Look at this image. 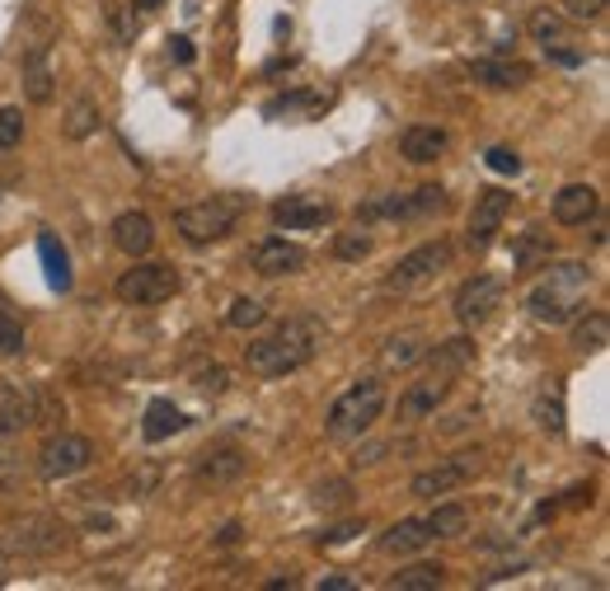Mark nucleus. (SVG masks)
I'll return each mask as SVG.
<instances>
[{
	"label": "nucleus",
	"instance_id": "nucleus-1",
	"mask_svg": "<svg viewBox=\"0 0 610 591\" xmlns=\"http://www.w3.org/2000/svg\"><path fill=\"white\" fill-rule=\"evenodd\" d=\"M320 348H324V324L315 315H296L244 348V371L259 381H282L291 371H301L306 362H315Z\"/></svg>",
	"mask_w": 610,
	"mask_h": 591
},
{
	"label": "nucleus",
	"instance_id": "nucleus-2",
	"mask_svg": "<svg viewBox=\"0 0 610 591\" xmlns=\"http://www.w3.org/2000/svg\"><path fill=\"white\" fill-rule=\"evenodd\" d=\"M587 291H591V268L583 258L545 263L540 277L526 291V310H530V319L536 324H545V329H559V324L583 315Z\"/></svg>",
	"mask_w": 610,
	"mask_h": 591
},
{
	"label": "nucleus",
	"instance_id": "nucleus-3",
	"mask_svg": "<svg viewBox=\"0 0 610 591\" xmlns=\"http://www.w3.org/2000/svg\"><path fill=\"white\" fill-rule=\"evenodd\" d=\"M385 403H390V390H385L381 376L352 381L348 390L334 399V409H328V418H324L328 442H357V437H367V432L381 423Z\"/></svg>",
	"mask_w": 610,
	"mask_h": 591
},
{
	"label": "nucleus",
	"instance_id": "nucleus-4",
	"mask_svg": "<svg viewBox=\"0 0 610 591\" xmlns=\"http://www.w3.org/2000/svg\"><path fill=\"white\" fill-rule=\"evenodd\" d=\"M244 216V197L235 193H216V197H202V202H188V207L175 212V230L183 236V244H222Z\"/></svg>",
	"mask_w": 610,
	"mask_h": 591
},
{
	"label": "nucleus",
	"instance_id": "nucleus-5",
	"mask_svg": "<svg viewBox=\"0 0 610 591\" xmlns=\"http://www.w3.org/2000/svg\"><path fill=\"white\" fill-rule=\"evenodd\" d=\"M175 291H179V273L169 263H146V258H132V268L118 273L113 282V296L122 305H165Z\"/></svg>",
	"mask_w": 610,
	"mask_h": 591
},
{
	"label": "nucleus",
	"instance_id": "nucleus-6",
	"mask_svg": "<svg viewBox=\"0 0 610 591\" xmlns=\"http://www.w3.org/2000/svg\"><path fill=\"white\" fill-rule=\"evenodd\" d=\"M479 474H483V450H479V446H469V450H456V456L436 460L432 470L414 474L409 493H414V497H428V503H436V497H446V493L465 489L469 479H479Z\"/></svg>",
	"mask_w": 610,
	"mask_h": 591
},
{
	"label": "nucleus",
	"instance_id": "nucleus-7",
	"mask_svg": "<svg viewBox=\"0 0 610 591\" xmlns=\"http://www.w3.org/2000/svg\"><path fill=\"white\" fill-rule=\"evenodd\" d=\"M94 460H99V446L89 437H81V432H57V437H47L38 450V474L47 484H57V479L85 474Z\"/></svg>",
	"mask_w": 610,
	"mask_h": 591
},
{
	"label": "nucleus",
	"instance_id": "nucleus-8",
	"mask_svg": "<svg viewBox=\"0 0 610 591\" xmlns=\"http://www.w3.org/2000/svg\"><path fill=\"white\" fill-rule=\"evenodd\" d=\"M503 277L498 273H475L465 277V282L456 287V301H451V315H456L461 329H479L483 319L493 315L498 305H503Z\"/></svg>",
	"mask_w": 610,
	"mask_h": 591
},
{
	"label": "nucleus",
	"instance_id": "nucleus-9",
	"mask_svg": "<svg viewBox=\"0 0 610 591\" xmlns=\"http://www.w3.org/2000/svg\"><path fill=\"white\" fill-rule=\"evenodd\" d=\"M446 268H451V244L446 240H428V244L409 249V254L390 268L385 291H418L422 282H432V277L446 273Z\"/></svg>",
	"mask_w": 610,
	"mask_h": 591
},
{
	"label": "nucleus",
	"instance_id": "nucleus-10",
	"mask_svg": "<svg viewBox=\"0 0 610 591\" xmlns=\"http://www.w3.org/2000/svg\"><path fill=\"white\" fill-rule=\"evenodd\" d=\"M249 268H254L259 277H268V282H277V277H291V273L306 268V249L287 236H263L254 249H249Z\"/></svg>",
	"mask_w": 610,
	"mask_h": 591
},
{
	"label": "nucleus",
	"instance_id": "nucleus-11",
	"mask_svg": "<svg viewBox=\"0 0 610 591\" xmlns=\"http://www.w3.org/2000/svg\"><path fill=\"white\" fill-rule=\"evenodd\" d=\"M507 212H512V197L503 189H483L475 197V207H469V226H465L469 249H489L498 240V230H503Z\"/></svg>",
	"mask_w": 610,
	"mask_h": 591
},
{
	"label": "nucleus",
	"instance_id": "nucleus-12",
	"mask_svg": "<svg viewBox=\"0 0 610 591\" xmlns=\"http://www.w3.org/2000/svg\"><path fill=\"white\" fill-rule=\"evenodd\" d=\"M249 474V456L240 446H212L202 450V456L193 460V479L202 489H226V484H240V479Z\"/></svg>",
	"mask_w": 610,
	"mask_h": 591
},
{
	"label": "nucleus",
	"instance_id": "nucleus-13",
	"mask_svg": "<svg viewBox=\"0 0 610 591\" xmlns=\"http://www.w3.org/2000/svg\"><path fill=\"white\" fill-rule=\"evenodd\" d=\"M5 544H10V554H57L67 544V526L52 517H24Z\"/></svg>",
	"mask_w": 610,
	"mask_h": 591
},
{
	"label": "nucleus",
	"instance_id": "nucleus-14",
	"mask_svg": "<svg viewBox=\"0 0 610 591\" xmlns=\"http://www.w3.org/2000/svg\"><path fill=\"white\" fill-rule=\"evenodd\" d=\"M550 212H554V221L569 226V230L591 226L597 221V212H601V193L591 189V183H563V189L554 193V202H550Z\"/></svg>",
	"mask_w": 610,
	"mask_h": 591
},
{
	"label": "nucleus",
	"instance_id": "nucleus-15",
	"mask_svg": "<svg viewBox=\"0 0 610 591\" xmlns=\"http://www.w3.org/2000/svg\"><path fill=\"white\" fill-rule=\"evenodd\" d=\"M334 221V207L324 197H277L273 202V226L277 230H320Z\"/></svg>",
	"mask_w": 610,
	"mask_h": 591
},
{
	"label": "nucleus",
	"instance_id": "nucleus-16",
	"mask_svg": "<svg viewBox=\"0 0 610 591\" xmlns=\"http://www.w3.org/2000/svg\"><path fill=\"white\" fill-rule=\"evenodd\" d=\"M451 150V132L436 128V122H414V128L399 132V155L409 165H436Z\"/></svg>",
	"mask_w": 610,
	"mask_h": 591
},
{
	"label": "nucleus",
	"instance_id": "nucleus-17",
	"mask_svg": "<svg viewBox=\"0 0 610 591\" xmlns=\"http://www.w3.org/2000/svg\"><path fill=\"white\" fill-rule=\"evenodd\" d=\"M446 395H451L446 376L414 381L409 390H404V399H399V423H422V418H432V413L446 403Z\"/></svg>",
	"mask_w": 610,
	"mask_h": 591
},
{
	"label": "nucleus",
	"instance_id": "nucleus-18",
	"mask_svg": "<svg viewBox=\"0 0 610 591\" xmlns=\"http://www.w3.org/2000/svg\"><path fill=\"white\" fill-rule=\"evenodd\" d=\"M469 75L489 89H522L530 85V67L526 61H507V57H479L469 61Z\"/></svg>",
	"mask_w": 610,
	"mask_h": 591
},
{
	"label": "nucleus",
	"instance_id": "nucleus-19",
	"mask_svg": "<svg viewBox=\"0 0 610 591\" xmlns=\"http://www.w3.org/2000/svg\"><path fill=\"white\" fill-rule=\"evenodd\" d=\"M113 244L128 258H146L151 244H155V221H151L146 212H122L118 221H113Z\"/></svg>",
	"mask_w": 610,
	"mask_h": 591
},
{
	"label": "nucleus",
	"instance_id": "nucleus-20",
	"mask_svg": "<svg viewBox=\"0 0 610 591\" xmlns=\"http://www.w3.org/2000/svg\"><path fill=\"white\" fill-rule=\"evenodd\" d=\"M38 423V409H34V395L24 390V385H10L5 395H0V442L5 437H20L24 427Z\"/></svg>",
	"mask_w": 610,
	"mask_h": 591
},
{
	"label": "nucleus",
	"instance_id": "nucleus-21",
	"mask_svg": "<svg viewBox=\"0 0 610 591\" xmlns=\"http://www.w3.org/2000/svg\"><path fill=\"white\" fill-rule=\"evenodd\" d=\"M428 544H432V531H428V521L422 517H404L381 535V550L395 554V558H409L418 550H428Z\"/></svg>",
	"mask_w": 610,
	"mask_h": 591
},
{
	"label": "nucleus",
	"instance_id": "nucleus-22",
	"mask_svg": "<svg viewBox=\"0 0 610 591\" xmlns=\"http://www.w3.org/2000/svg\"><path fill=\"white\" fill-rule=\"evenodd\" d=\"M183 427H188V418L175 399H151L146 403V418H141V437L146 442H169Z\"/></svg>",
	"mask_w": 610,
	"mask_h": 591
},
{
	"label": "nucleus",
	"instance_id": "nucleus-23",
	"mask_svg": "<svg viewBox=\"0 0 610 591\" xmlns=\"http://www.w3.org/2000/svg\"><path fill=\"white\" fill-rule=\"evenodd\" d=\"M573 324V352H606L610 348V319L601 315V310H583Z\"/></svg>",
	"mask_w": 610,
	"mask_h": 591
},
{
	"label": "nucleus",
	"instance_id": "nucleus-24",
	"mask_svg": "<svg viewBox=\"0 0 610 591\" xmlns=\"http://www.w3.org/2000/svg\"><path fill=\"white\" fill-rule=\"evenodd\" d=\"M38 258H43L47 287L67 296L75 277H71V254H67V249H61V240H57V236H38Z\"/></svg>",
	"mask_w": 610,
	"mask_h": 591
},
{
	"label": "nucleus",
	"instance_id": "nucleus-25",
	"mask_svg": "<svg viewBox=\"0 0 610 591\" xmlns=\"http://www.w3.org/2000/svg\"><path fill=\"white\" fill-rule=\"evenodd\" d=\"M422 362H428L436 376H456V371H465L469 362H475V343H469V338H451V343L422 352Z\"/></svg>",
	"mask_w": 610,
	"mask_h": 591
},
{
	"label": "nucleus",
	"instance_id": "nucleus-26",
	"mask_svg": "<svg viewBox=\"0 0 610 591\" xmlns=\"http://www.w3.org/2000/svg\"><path fill=\"white\" fill-rule=\"evenodd\" d=\"M52 71H47V48H28L24 57V89H28V99L34 104H47L52 99Z\"/></svg>",
	"mask_w": 610,
	"mask_h": 591
},
{
	"label": "nucleus",
	"instance_id": "nucleus-27",
	"mask_svg": "<svg viewBox=\"0 0 610 591\" xmlns=\"http://www.w3.org/2000/svg\"><path fill=\"white\" fill-rule=\"evenodd\" d=\"M442 582H446V568L442 564H414V568H399L385 587L390 591H436Z\"/></svg>",
	"mask_w": 610,
	"mask_h": 591
},
{
	"label": "nucleus",
	"instance_id": "nucleus-28",
	"mask_svg": "<svg viewBox=\"0 0 610 591\" xmlns=\"http://www.w3.org/2000/svg\"><path fill=\"white\" fill-rule=\"evenodd\" d=\"M99 122H104L99 104H94V99H75V104L67 108V122H61V132H67L71 142H85V136L99 132Z\"/></svg>",
	"mask_w": 610,
	"mask_h": 591
},
{
	"label": "nucleus",
	"instance_id": "nucleus-29",
	"mask_svg": "<svg viewBox=\"0 0 610 591\" xmlns=\"http://www.w3.org/2000/svg\"><path fill=\"white\" fill-rule=\"evenodd\" d=\"M357 221H414L409 197H399V193L371 197V202H362V207H357Z\"/></svg>",
	"mask_w": 610,
	"mask_h": 591
},
{
	"label": "nucleus",
	"instance_id": "nucleus-30",
	"mask_svg": "<svg viewBox=\"0 0 610 591\" xmlns=\"http://www.w3.org/2000/svg\"><path fill=\"white\" fill-rule=\"evenodd\" d=\"M428 521V531H432V540H456V535H465V526H469V511L461 507V503H442L432 511V517H422Z\"/></svg>",
	"mask_w": 610,
	"mask_h": 591
},
{
	"label": "nucleus",
	"instance_id": "nucleus-31",
	"mask_svg": "<svg viewBox=\"0 0 610 591\" xmlns=\"http://www.w3.org/2000/svg\"><path fill=\"white\" fill-rule=\"evenodd\" d=\"M418 362H422V338L418 334H395L385 343V366L390 371H409Z\"/></svg>",
	"mask_w": 610,
	"mask_h": 591
},
{
	"label": "nucleus",
	"instance_id": "nucleus-32",
	"mask_svg": "<svg viewBox=\"0 0 610 591\" xmlns=\"http://www.w3.org/2000/svg\"><path fill=\"white\" fill-rule=\"evenodd\" d=\"M263 319H268V310H263V301H254V296H235L230 310H226L230 329H259Z\"/></svg>",
	"mask_w": 610,
	"mask_h": 591
},
{
	"label": "nucleus",
	"instance_id": "nucleus-33",
	"mask_svg": "<svg viewBox=\"0 0 610 591\" xmlns=\"http://www.w3.org/2000/svg\"><path fill=\"white\" fill-rule=\"evenodd\" d=\"M24 348V324L14 319V310H0V357H20Z\"/></svg>",
	"mask_w": 610,
	"mask_h": 591
},
{
	"label": "nucleus",
	"instance_id": "nucleus-34",
	"mask_svg": "<svg viewBox=\"0 0 610 591\" xmlns=\"http://www.w3.org/2000/svg\"><path fill=\"white\" fill-rule=\"evenodd\" d=\"M371 249H375V240L362 236V230H352V236H338V240H334V254H338L343 263H362V258H371Z\"/></svg>",
	"mask_w": 610,
	"mask_h": 591
},
{
	"label": "nucleus",
	"instance_id": "nucleus-35",
	"mask_svg": "<svg viewBox=\"0 0 610 591\" xmlns=\"http://www.w3.org/2000/svg\"><path fill=\"white\" fill-rule=\"evenodd\" d=\"M24 142V108H0V150H14Z\"/></svg>",
	"mask_w": 610,
	"mask_h": 591
},
{
	"label": "nucleus",
	"instance_id": "nucleus-36",
	"mask_svg": "<svg viewBox=\"0 0 610 591\" xmlns=\"http://www.w3.org/2000/svg\"><path fill=\"white\" fill-rule=\"evenodd\" d=\"M606 10H610V0H563V20H573V24H597Z\"/></svg>",
	"mask_w": 610,
	"mask_h": 591
},
{
	"label": "nucleus",
	"instance_id": "nucleus-37",
	"mask_svg": "<svg viewBox=\"0 0 610 591\" xmlns=\"http://www.w3.org/2000/svg\"><path fill=\"white\" fill-rule=\"evenodd\" d=\"M446 207V193L436 189V183H422L418 193H409V212L414 216H432V212H442Z\"/></svg>",
	"mask_w": 610,
	"mask_h": 591
},
{
	"label": "nucleus",
	"instance_id": "nucleus-38",
	"mask_svg": "<svg viewBox=\"0 0 610 591\" xmlns=\"http://www.w3.org/2000/svg\"><path fill=\"white\" fill-rule=\"evenodd\" d=\"M483 160H489V169H493V174H522V155H516V150H507V146H493L489 155H483Z\"/></svg>",
	"mask_w": 610,
	"mask_h": 591
},
{
	"label": "nucleus",
	"instance_id": "nucleus-39",
	"mask_svg": "<svg viewBox=\"0 0 610 591\" xmlns=\"http://www.w3.org/2000/svg\"><path fill=\"white\" fill-rule=\"evenodd\" d=\"M536 423L559 437V432H563V409H559V399H554V403H550V395H540V399H536Z\"/></svg>",
	"mask_w": 610,
	"mask_h": 591
},
{
	"label": "nucleus",
	"instance_id": "nucleus-40",
	"mask_svg": "<svg viewBox=\"0 0 610 591\" xmlns=\"http://www.w3.org/2000/svg\"><path fill=\"white\" fill-rule=\"evenodd\" d=\"M348 497H352V484H348V479H328V484L315 489V503H320V507H338V503H348Z\"/></svg>",
	"mask_w": 610,
	"mask_h": 591
},
{
	"label": "nucleus",
	"instance_id": "nucleus-41",
	"mask_svg": "<svg viewBox=\"0 0 610 591\" xmlns=\"http://www.w3.org/2000/svg\"><path fill=\"white\" fill-rule=\"evenodd\" d=\"M530 34L540 38V48H545V43H559L563 20H559V14H536V20H530Z\"/></svg>",
	"mask_w": 610,
	"mask_h": 591
},
{
	"label": "nucleus",
	"instance_id": "nucleus-42",
	"mask_svg": "<svg viewBox=\"0 0 610 591\" xmlns=\"http://www.w3.org/2000/svg\"><path fill=\"white\" fill-rule=\"evenodd\" d=\"M108 28H113V38H118V43L136 38V5H132V10H113V14H108Z\"/></svg>",
	"mask_w": 610,
	"mask_h": 591
},
{
	"label": "nucleus",
	"instance_id": "nucleus-43",
	"mask_svg": "<svg viewBox=\"0 0 610 591\" xmlns=\"http://www.w3.org/2000/svg\"><path fill=\"white\" fill-rule=\"evenodd\" d=\"M324 99H315V95H287V99H273L263 113L268 118H277V113H296V108H320Z\"/></svg>",
	"mask_w": 610,
	"mask_h": 591
},
{
	"label": "nucleus",
	"instance_id": "nucleus-44",
	"mask_svg": "<svg viewBox=\"0 0 610 591\" xmlns=\"http://www.w3.org/2000/svg\"><path fill=\"white\" fill-rule=\"evenodd\" d=\"M352 535H362V521L328 526V531H320V535H315V544H343V540H352Z\"/></svg>",
	"mask_w": 610,
	"mask_h": 591
},
{
	"label": "nucleus",
	"instance_id": "nucleus-45",
	"mask_svg": "<svg viewBox=\"0 0 610 591\" xmlns=\"http://www.w3.org/2000/svg\"><path fill=\"white\" fill-rule=\"evenodd\" d=\"M545 57L559 61V67H583L587 52H569V43H545Z\"/></svg>",
	"mask_w": 610,
	"mask_h": 591
},
{
	"label": "nucleus",
	"instance_id": "nucleus-46",
	"mask_svg": "<svg viewBox=\"0 0 610 591\" xmlns=\"http://www.w3.org/2000/svg\"><path fill=\"white\" fill-rule=\"evenodd\" d=\"M226 385H230V376H226L222 366H216V371H207V376L198 381V390H207V395H226Z\"/></svg>",
	"mask_w": 610,
	"mask_h": 591
},
{
	"label": "nucleus",
	"instance_id": "nucleus-47",
	"mask_svg": "<svg viewBox=\"0 0 610 591\" xmlns=\"http://www.w3.org/2000/svg\"><path fill=\"white\" fill-rule=\"evenodd\" d=\"M240 535H244L240 521H226L222 531H216V550H235V544H240Z\"/></svg>",
	"mask_w": 610,
	"mask_h": 591
},
{
	"label": "nucleus",
	"instance_id": "nucleus-48",
	"mask_svg": "<svg viewBox=\"0 0 610 591\" xmlns=\"http://www.w3.org/2000/svg\"><path fill=\"white\" fill-rule=\"evenodd\" d=\"M155 479H160V470H155V465H151V470H146V474H141V479L132 474V493H136V497H146V493L155 489Z\"/></svg>",
	"mask_w": 610,
	"mask_h": 591
},
{
	"label": "nucleus",
	"instance_id": "nucleus-49",
	"mask_svg": "<svg viewBox=\"0 0 610 591\" xmlns=\"http://www.w3.org/2000/svg\"><path fill=\"white\" fill-rule=\"evenodd\" d=\"M169 57L188 67V61H193V43H188V38H169Z\"/></svg>",
	"mask_w": 610,
	"mask_h": 591
},
{
	"label": "nucleus",
	"instance_id": "nucleus-50",
	"mask_svg": "<svg viewBox=\"0 0 610 591\" xmlns=\"http://www.w3.org/2000/svg\"><path fill=\"white\" fill-rule=\"evenodd\" d=\"M324 591H352V578H324Z\"/></svg>",
	"mask_w": 610,
	"mask_h": 591
},
{
	"label": "nucleus",
	"instance_id": "nucleus-51",
	"mask_svg": "<svg viewBox=\"0 0 610 591\" xmlns=\"http://www.w3.org/2000/svg\"><path fill=\"white\" fill-rule=\"evenodd\" d=\"M155 5H160V0H136V10H155Z\"/></svg>",
	"mask_w": 610,
	"mask_h": 591
},
{
	"label": "nucleus",
	"instance_id": "nucleus-52",
	"mask_svg": "<svg viewBox=\"0 0 610 591\" xmlns=\"http://www.w3.org/2000/svg\"><path fill=\"white\" fill-rule=\"evenodd\" d=\"M0 310H10V301H5V296H0Z\"/></svg>",
	"mask_w": 610,
	"mask_h": 591
}]
</instances>
